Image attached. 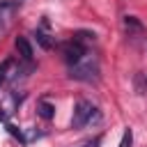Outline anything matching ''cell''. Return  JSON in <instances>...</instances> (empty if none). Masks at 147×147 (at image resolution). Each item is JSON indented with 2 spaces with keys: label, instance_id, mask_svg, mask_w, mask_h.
<instances>
[{
  "label": "cell",
  "instance_id": "cell-1",
  "mask_svg": "<svg viewBox=\"0 0 147 147\" xmlns=\"http://www.w3.org/2000/svg\"><path fill=\"white\" fill-rule=\"evenodd\" d=\"M69 76L74 80H83V83H96L99 80V60L94 55H85L78 64L69 67Z\"/></svg>",
  "mask_w": 147,
  "mask_h": 147
},
{
  "label": "cell",
  "instance_id": "cell-2",
  "mask_svg": "<svg viewBox=\"0 0 147 147\" xmlns=\"http://www.w3.org/2000/svg\"><path fill=\"white\" fill-rule=\"evenodd\" d=\"M101 119V113L99 108L92 103V101H85L80 99L76 106H74V115H71V129H83L92 122H99Z\"/></svg>",
  "mask_w": 147,
  "mask_h": 147
},
{
  "label": "cell",
  "instance_id": "cell-3",
  "mask_svg": "<svg viewBox=\"0 0 147 147\" xmlns=\"http://www.w3.org/2000/svg\"><path fill=\"white\" fill-rule=\"evenodd\" d=\"M87 55V48L83 46V44H78V41H67L64 46H62V57H64V62L69 64V67H74V64H78L83 57Z\"/></svg>",
  "mask_w": 147,
  "mask_h": 147
},
{
  "label": "cell",
  "instance_id": "cell-4",
  "mask_svg": "<svg viewBox=\"0 0 147 147\" xmlns=\"http://www.w3.org/2000/svg\"><path fill=\"white\" fill-rule=\"evenodd\" d=\"M34 37H37V44H39L41 48H53V44H55V39H53L51 32H48V21H46V18H44L41 25L34 30Z\"/></svg>",
  "mask_w": 147,
  "mask_h": 147
},
{
  "label": "cell",
  "instance_id": "cell-5",
  "mask_svg": "<svg viewBox=\"0 0 147 147\" xmlns=\"http://www.w3.org/2000/svg\"><path fill=\"white\" fill-rule=\"evenodd\" d=\"M18 7H21V2H16V0H0V21L9 23Z\"/></svg>",
  "mask_w": 147,
  "mask_h": 147
},
{
  "label": "cell",
  "instance_id": "cell-6",
  "mask_svg": "<svg viewBox=\"0 0 147 147\" xmlns=\"http://www.w3.org/2000/svg\"><path fill=\"white\" fill-rule=\"evenodd\" d=\"M124 28L129 32V37H140L145 32V25L136 18V16H124Z\"/></svg>",
  "mask_w": 147,
  "mask_h": 147
},
{
  "label": "cell",
  "instance_id": "cell-7",
  "mask_svg": "<svg viewBox=\"0 0 147 147\" xmlns=\"http://www.w3.org/2000/svg\"><path fill=\"white\" fill-rule=\"evenodd\" d=\"M16 51H18V55H21V60L32 62V46H30V41H28L25 37H16Z\"/></svg>",
  "mask_w": 147,
  "mask_h": 147
},
{
  "label": "cell",
  "instance_id": "cell-8",
  "mask_svg": "<svg viewBox=\"0 0 147 147\" xmlns=\"http://www.w3.org/2000/svg\"><path fill=\"white\" fill-rule=\"evenodd\" d=\"M37 115H39L41 119H53V115H55V106L41 99V101H37Z\"/></svg>",
  "mask_w": 147,
  "mask_h": 147
},
{
  "label": "cell",
  "instance_id": "cell-9",
  "mask_svg": "<svg viewBox=\"0 0 147 147\" xmlns=\"http://www.w3.org/2000/svg\"><path fill=\"white\" fill-rule=\"evenodd\" d=\"M94 39H96V34H94V32H87V30H78V32L74 34V41L83 44L85 48H87V44H94Z\"/></svg>",
  "mask_w": 147,
  "mask_h": 147
},
{
  "label": "cell",
  "instance_id": "cell-10",
  "mask_svg": "<svg viewBox=\"0 0 147 147\" xmlns=\"http://www.w3.org/2000/svg\"><path fill=\"white\" fill-rule=\"evenodd\" d=\"M7 131H9V133H11V136H14V138H18V140H21V142H23V145H25V142H28V138H25V136H23V131H21V129H16V126H14V124H7Z\"/></svg>",
  "mask_w": 147,
  "mask_h": 147
},
{
  "label": "cell",
  "instance_id": "cell-11",
  "mask_svg": "<svg viewBox=\"0 0 147 147\" xmlns=\"http://www.w3.org/2000/svg\"><path fill=\"white\" fill-rule=\"evenodd\" d=\"M11 64H14V62H11V60H5V62H2V64H0V85H2V83H5V80H7V76H9V74H7V71H9V67H11Z\"/></svg>",
  "mask_w": 147,
  "mask_h": 147
},
{
  "label": "cell",
  "instance_id": "cell-12",
  "mask_svg": "<svg viewBox=\"0 0 147 147\" xmlns=\"http://www.w3.org/2000/svg\"><path fill=\"white\" fill-rule=\"evenodd\" d=\"M131 142H133V131H131V129H126V131H124V136H122L119 147H131Z\"/></svg>",
  "mask_w": 147,
  "mask_h": 147
},
{
  "label": "cell",
  "instance_id": "cell-13",
  "mask_svg": "<svg viewBox=\"0 0 147 147\" xmlns=\"http://www.w3.org/2000/svg\"><path fill=\"white\" fill-rule=\"evenodd\" d=\"M78 147H101V136H94V138H90V140L80 142Z\"/></svg>",
  "mask_w": 147,
  "mask_h": 147
}]
</instances>
